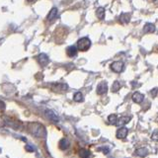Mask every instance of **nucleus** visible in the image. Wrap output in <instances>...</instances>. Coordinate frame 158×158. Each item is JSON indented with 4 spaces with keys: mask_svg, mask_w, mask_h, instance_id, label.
<instances>
[{
    "mask_svg": "<svg viewBox=\"0 0 158 158\" xmlns=\"http://www.w3.org/2000/svg\"><path fill=\"white\" fill-rule=\"evenodd\" d=\"M29 130L32 134H34L37 137H44L46 135V130L44 126L41 124L38 123H32L29 124Z\"/></svg>",
    "mask_w": 158,
    "mask_h": 158,
    "instance_id": "obj_1",
    "label": "nucleus"
},
{
    "mask_svg": "<svg viewBox=\"0 0 158 158\" xmlns=\"http://www.w3.org/2000/svg\"><path fill=\"white\" fill-rule=\"evenodd\" d=\"M91 46V41L87 37L81 38L78 42H77V50H81V52H86L89 50Z\"/></svg>",
    "mask_w": 158,
    "mask_h": 158,
    "instance_id": "obj_2",
    "label": "nucleus"
},
{
    "mask_svg": "<svg viewBox=\"0 0 158 158\" xmlns=\"http://www.w3.org/2000/svg\"><path fill=\"white\" fill-rule=\"evenodd\" d=\"M124 62L123 61H115L111 64V69L117 73H120L124 70Z\"/></svg>",
    "mask_w": 158,
    "mask_h": 158,
    "instance_id": "obj_3",
    "label": "nucleus"
},
{
    "mask_svg": "<svg viewBox=\"0 0 158 158\" xmlns=\"http://www.w3.org/2000/svg\"><path fill=\"white\" fill-rule=\"evenodd\" d=\"M108 91V85L106 82H101L97 87V94L98 95H104Z\"/></svg>",
    "mask_w": 158,
    "mask_h": 158,
    "instance_id": "obj_4",
    "label": "nucleus"
},
{
    "mask_svg": "<svg viewBox=\"0 0 158 158\" xmlns=\"http://www.w3.org/2000/svg\"><path fill=\"white\" fill-rule=\"evenodd\" d=\"M58 146L61 150H66L70 147V141L67 139H62L58 143Z\"/></svg>",
    "mask_w": 158,
    "mask_h": 158,
    "instance_id": "obj_5",
    "label": "nucleus"
},
{
    "mask_svg": "<svg viewBox=\"0 0 158 158\" xmlns=\"http://www.w3.org/2000/svg\"><path fill=\"white\" fill-rule=\"evenodd\" d=\"M57 13H58V10H57V8L53 7L52 10L50 11V13H48V21H50V22L54 21V20L56 19V17H57Z\"/></svg>",
    "mask_w": 158,
    "mask_h": 158,
    "instance_id": "obj_6",
    "label": "nucleus"
},
{
    "mask_svg": "<svg viewBox=\"0 0 158 158\" xmlns=\"http://www.w3.org/2000/svg\"><path fill=\"white\" fill-rule=\"evenodd\" d=\"M66 54L69 57H73L77 54V48L75 46H70L66 48Z\"/></svg>",
    "mask_w": 158,
    "mask_h": 158,
    "instance_id": "obj_7",
    "label": "nucleus"
},
{
    "mask_svg": "<svg viewBox=\"0 0 158 158\" xmlns=\"http://www.w3.org/2000/svg\"><path fill=\"white\" fill-rule=\"evenodd\" d=\"M128 130L126 128H121L120 130H118V132H117V137L118 139H123L128 135Z\"/></svg>",
    "mask_w": 158,
    "mask_h": 158,
    "instance_id": "obj_8",
    "label": "nucleus"
},
{
    "mask_svg": "<svg viewBox=\"0 0 158 158\" xmlns=\"http://www.w3.org/2000/svg\"><path fill=\"white\" fill-rule=\"evenodd\" d=\"M52 90L56 92H62V91L67 90V85L66 84H54L52 85Z\"/></svg>",
    "mask_w": 158,
    "mask_h": 158,
    "instance_id": "obj_9",
    "label": "nucleus"
},
{
    "mask_svg": "<svg viewBox=\"0 0 158 158\" xmlns=\"http://www.w3.org/2000/svg\"><path fill=\"white\" fill-rule=\"evenodd\" d=\"M143 99H144V96L141 94V93H139V92H135V93H133V95H132V100H133V102H135V103H141L142 101H143Z\"/></svg>",
    "mask_w": 158,
    "mask_h": 158,
    "instance_id": "obj_10",
    "label": "nucleus"
},
{
    "mask_svg": "<svg viewBox=\"0 0 158 158\" xmlns=\"http://www.w3.org/2000/svg\"><path fill=\"white\" fill-rule=\"evenodd\" d=\"M130 117H121L120 119H118L116 124H117L118 126H123L126 124H128V122H130Z\"/></svg>",
    "mask_w": 158,
    "mask_h": 158,
    "instance_id": "obj_11",
    "label": "nucleus"
},
{
    "mask_svg": "<svg viewBox=\"0 0 158 158\" xmlns=\"http://www.w3.org/2000/svg\"><path fill=\"white\" fill-rule=\"evenodd\" d=\"M46 117L48 118L50 120H52L53 122H58L59 121V118L57 117L56 114H55L54 112H52V111H46Z\"/></svg>",
    "mask_w": 158,
    "mask_h": 158,
    "instance_id": "obj_12",
    "label": "nucleus"
},
{
    "mask_svg": "<svg viewBox=\"0 0 158 158\" xmlns=\"http://www.w3.org/2000/svg\"><path fill=\"white\" fill-rule=\"evenodd\" d=\"M39 61H40V63H41L42 65L46 66V64L48 63L50 59H48V56L46 54H44V53H41V54L39 55Z\"/></svg>",
    "mask_w": 158,
    "mask_h": 158,
    "instance_id": "obj_13",
    "label": "nucleus"
},
{
    "mask_svg": "<svg viewBox=\"0 0 158 158\" xmlns=\"http://www.w3.org/2000/svg\"><path fill=\"white\" fill-rule=\"evenodd\" d=\"M130 21V14L128 13H123V14L120 16V22L122 24H128Z\"/></svg>",
    "mask_w": 158,
    "mask_h": 158,
    "instance_id": "obj_14",
    "label": "nucleus"
},
{
    "mask_svg": "<svg viewBox=\"0 0 158 158\" xmlns=\"http://www.w3.org/2000/svg\"><path fill=\"white\" fill-rule=\"evenodd\" d=\"M155 31V26L153 24L147 23L143 27V32L144 33H153Z\"/></svg>",
    "mask_w": 158,
    "mask_h": 158,
    "instance_id": "obj_15",
    "label": "nucleus"
},
{
    "mask_svg": "<svg viewBox=\"0 0 158 158\" xmlns=\"http://www.w3.org/2000/svg\"><path fill=\"white\" fill-rule=\"evenodd\" d=\"M96 15L99 19H103V18L105 17V9L102 8V7L98 8L97 11H96Z\"/></svg>",
    "mask_w": 158,
    "mask_h": 158,
    "instance_id": "obj_16",
    "label": "nucleus"
},
{
    "mask_svg": "<svg viewBox=\"0 0 158 158\" xmlns=\"http://www.w3.org/2000/svg\"><path fill=\"white\" fill-rule=\"evenodd\" d=\"M135 153H136V155H139V156H146L147 155V149L146 148H139L136 151H135Z\"/></svg>",
    "mask_w": 158,
    "mask_h": 158,
    "instance_id": "obj_17",
    "label": "nucleus"
},
{
    "mask_svg": "<svg viewBox=\"0 0 158 158\" xmlns=\"http://www.w3.org/2000/svg\"><path fill=\"white\" fill-rule=\"evenodd\" d=\"M79 155H80V157L86 158V157L90 156L91 153H90V151L89 150L85 149V148H82V149H80V151H79Z\"/></svg>",
    "mask_w": 158,
    "mask_h": 158,
    "instance_id": "obj_18",
    "label": "nucleus"
},
{
    "mask_svg": "<svg viewBox=\"0 0 158 158\" xmlns=\"http://www.w3.org/2000/svg\"><path fill=\"white\" fill-rule=\"evenodd\" d=\"M73 99H74L75 102H82L84 100V98H83V95H82L81 92H77V93H75L74 94Z\"/></svg>",
    "mask_w": 158,
    "mask_h": 158,
    "instance_id": "obj_19",
    "label": "nucleus"
},
{
    "mask_svg": "<svg viewBox=\"0 0 158 158\" xmlns=\"http://www.w3.org/2000/svg\"><path fill=\"white\" fill-rule=\"evenodd\" d=\"M117 121H118V117H117V115H110L109 116V118H108V122L110 124H116V123H117Z\"/></svg>",
    "mask_w": 158,
    "mask_h": 158,
    "instance_id": "obj_20",
    "label": "nucleus"
},
{
    "mask_svg": "<svg viewBox=\"0 0 158 158\" xmlns=\"http://www.w3.org/2000/svg\"><path fill=\"white\" fill-rule=\"evenodd\" d=\"M121 88V84H120L119 81H115L114 84L112 86V92H118Z\"/></svg>",
    "mask_w": 158,
    "mask_h": 158,
    "instance_id": "obj_21",
    "label": "nucleus"
},
{
    "mask_svg": "<svg viewBox=\"0 0 158 158\" xmlns=\"http://www.w3.org/2000/svg\"><path fill=\"white\" fill-rule=\"evenodd\" d=\"M26 149H27V151H29V152H33V151L36 150V148L33 147V146H30L28 144V145H26Z\"/></svg>",
    "mask_w": 158,
    "mask_h": 158,
    "instance_id": "obj_22",
    "label": "nucleus"
},
{
    "mask_svg": "<svg viewBox=\"0 0 158 158\" xmlns=\"http://www.w3.org/2000/svg\"><path fill=\"white\" fill-rule=\"evenodd\" d=\"M99 150H103V152L105 154H108L109 153V148L108 147H102V148H99Z\"/></svg>",
    "mask_w": 158,
    "mask_h": 158,
    "instance_id": "obj_23",
    "label": "nucleus"
},
{
    "mask_svg": "<svg viewBox=\"0 0 158 158\" xmlns=\"http://www.w3.org/2000/svg\"><path fill=\"white\" fill-rule=\"evenodd\" d=\"M151 94L153 95V97H156V95H157V88H154L152 91H151Z\"/></svg>",
    "mask_w": 158,
    "mask_h": 158,
    "instance_id": "obj_24",
    "label": "nucleus"
},
{
    "mask_svg": "<svg viewBox=\"0 0 158 158\" xmlns=\"http://www.w3.org/2000/svg\"><path fill=\"white\" fill-rule=\"evenodd\" d=\"M152 139H154V141H157V130H155V132H153Z\"/></svg>",
    "mask_w": 158,
    "mask_h": 158,
    "instance_id": "obj_25",
    "label": "nucleus"
},
{
    "mask_svg": "<svg viewBox=\"0 0 158 158\" xmlns=\"http://www.w3.org/2000/svg\"><path fill=\"white\" fill-rule=\"evenodd\" d=\"M1 109L2 110L4 109V103L3 102H0V110H1Z\"/></svg>",
    "mask_w": 158,
    "mask_h": 158,
    "instance_id": "obj_26",
    "label": "nucleus"
},
{
    "mask_svg": "<svg viewBox=\"0 0 158 158\" xmlns=\"http://www.w3.org/2000/svg\"><path fill=\"white\" fill-rule=\"evenodd\" d=\"M29 1H34V0H29Z\"/></svg>",
    "mask_w": 158,
    "mask_h": 158,
    "instance_id": "obj_27",
    "label": "nucleus"
},
{
    "mask_svg": "<svg viewBox=\"0 0 158 158\" xmlns=\"http://www.w3.org/2000/svg\"><path fill=\"white\" fill-rule=\"evenodd\" d=\"M153 1H156V0H153Z\"/></svg>",
    "mask_w": 158,
    "mask_h": 158,
    "instance_id": "obj_28",
    "label": "nucleus"
}]
</instances>
